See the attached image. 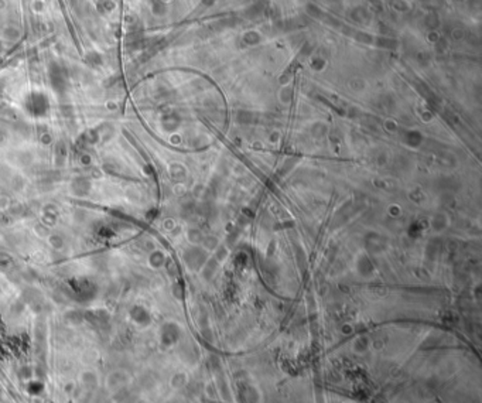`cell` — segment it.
Here are the masks:
<instances>
[{
  "label": "cell",
  "mask_w": 482,
  "mask_h": 403,
  "mask_svg": "<svg viewBox=\"0 0 482 403\" xmlns=\"http://www.w3.org/2000/svg\"><path fill=\"white\" fill-rule=\"evenodd\" d=\"M72 390H74V383H68L67 386H65V392H69V393H71V392H72Z\"/></svg>",
  "instance_id": "9"
},
{
  "label": "cell",
  "mask_w": 482,
  "mask_h": 403,
  "mask_svg": "<svg viewBox=\"0 0 482 403\" xmlns=\"http://www.w3.org/2000/svg\"><path fill=\"white\" fill-rule=\"evenodd\" d=\"M72 291L79 301H88L95 296V286L86 279H78L72 283Z\"/></svg>",
  "instance_id": "1"
},
{
  "label": "cell",
  "mask_w": 482,
  "mask_h": 403,
  "mask_svg": "<svg viewBox=\"0 0 482 403\" xmlns=\"http://www.w3.org/2000/svg\"><path fill=\"white\" fill-rule=\"evenodd\" d=\"M48 242H50V245H51L54 249H62L64 244H65L62 235H60V233H51L50 238H48Z\"/></svg>",
  "instance_id": "8"
},
{
  "label": "cell",
  "mask_w": 482,
  "mask_h": 403,
  "mask_svg": "<svg viewBox=\"0 0 482 403\" xmlns=\"http://www.w3.org/2000/svg\"><path fill=\"white\" fill-rule=\"evenodd\" d=\"M90 181L88 179H83V177H78V179L72 180L71 183V191L72 194L78 195V197H83V195L89 194L90 191Z\"/></svg>",
  "instance_id": "4"
},
{
  "label": "cell",
  "mask_w": 482,
  "mask_h": 403,
  "mask_svg": "<svg viewBox=\"0 0 482 403\" xmlns=\"http://www.w3.org/2000/svg\"><path fill=\"white\" fill-rule=\"evenodd\" d=\"M47 108H48V104H47L45 98H43L41 95H33V97L29 99V109H30L31 113L36 115V116L44 115Z\"/></svg>",
  "instance_id": "5"
},
{
  "label": "cell",
  "mask_w": 482,
  "mask_h": 403,
  "mask_svg": "<svg viewBox=\"0 0 482 403\" xmlns=\"http://www.w3.org/2000/svg\"><path fill=\"white\" fill-rule=\"evenodd\" d=\"M0 8L2 9L6 8V2H5V0H0Z\"/></svg>",
  "instance_id": "10"
},
{
  "label": "cell",
  "mask_w": 482,
  "mask_h": 403,
  "mask_svg": "<svg viewBox=\"0 0 482 403\" xmlns=\"http://www.w3.org/2000/svg\"><path fill=\"white\" fill-rule=\"evenodd\" d=\"M81 383H82L83 389L86 392H93L99 386L98 375L92 372V371H85V372L81 373Z\"/></svg>",
  "instance_id": "6"
},
{
  "label": "cell",
  "mask_w": 482,
  "mask_h": 403,
  "mask_svg": "<svg viewBox=\"0 0 482 403\" xmlns=\"http://www.w3.org/2000/svg\"><path fill=\"white\" fill-rule=\"evenodd\" d=\"M27 392L33 396L41 395L44 392V383H41L40 381H31L27 385Z\"/></svg>",
  "instance_id": "7"
},
{
  "label": "cell",
  "mask_w": 482,
  "mask_h": 403,
  "mask_svg": "<svg viewBox=\"0 0 482 403\" xmlns=\"http://www.w3.org/2000/svg\"><path fill=\"white\" fill-rule=\"evenodd\" d=\"M129 375L123 371H113L106 376L105 386L109 392H121L129 383Z\"/></svg>",
  "instance_id": "2"
},
{
  "label": "cell",
  "mask_w": 482,
  "mask_h": 403,
  "mask_svg": "<svg viewBox=\"0 0 482 403\" xmlns=\"http://www.w3.org/2000/svg\"><path fill=\"white\" fill-rule=\"evenodd\" d=\"M129 317L130 320L133 321L135 324H137L139 327H146L150 324V313L146 307L140 306V304H136L130 310H129Z\"/></svg>",
  "instance_id": "3"
},
{
  "label": "cell",
  "mask_w": 482,
  "mask_h": 403,
  "mask_svg": "<svg viewBox=\"0 0 482 403\" xmlns=\"http://www.w3.org/2000/svg\"><path fill=\"white\" fill-rule=\"evenodd\" d=\"M36 403H41V402H36Z\"/></svg>",
  "instance_id": "11"
}]
</instances>
